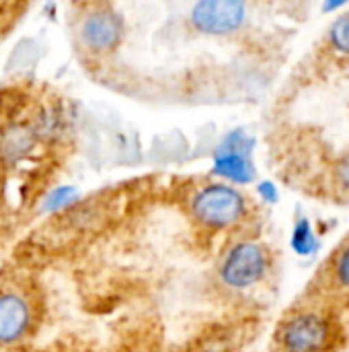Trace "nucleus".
I'll use <instances>...</instances> for the list:
<instances>
[{"mask_svg": "<svg viewBox=\"0 0 349 352\" xmlns=\"http://www.w3.org/2000/svg\"><path fill=\"white\" fill-rule=\"evenodd\" d=\"M337 328L329 314L300 309L288 314L276 334L280 352H333Z\"/></svg>", "mask_w": 349, "mask_h": 352, "instance_id": "nucleus-1", "label": "nucleus"}, {"mask_svg": "<svg viewBox=\"0 0 349 352\" xmlns=\"http://www.w3.org/2000/svg\"><path fill=\"white\" fill-rule=\"evenodd\" d=\"M193 217L208 229L237 227L249 212L247 198L228 184H210L202 188L191 202Z\"/></svg>", "mask_w": 349, "mask_h": 352, "instance_id": "nucleus-2", "label": "nucleus"}, {"mask_svg": "<svg viewBox=\"0 0 349 352\" xmlns=\"http://www.w3.org/2000/svg\"><path fill=\"white\" fill-rule=\"evenodd\" d=\"M269 270V254L257 241H239L232 245L222 264L220 280L234 291H247L259 285Z\"/></svg>", "mask_w": 349, "mask_h": 352, "instance_id": "nucleus-3", "label": "nucleus"}, {"mask_svg": "<svg viewBox=\"0 0 349 352\" xmlns=\"http://www.w3.org/2000/svg\"><path fill=\"white\" fill-rule=\"evenodd\" d=\"M255 140L243 132L234 130L224 136L214 153V173L230 184H249L255 179V167L251 161Z\"/></svg>", "mask_w": 349, "mask_h": 352, "instance_id": "nucleus-4", "label": "nucleus"}, {"mask_svg": "<svg viewBox=\"0 0 349 352\" xmlns=\"http://www.w3.org/2000/svg\"><path fill=\"white\" fill-rule=\"evenodd\" d=\"M247 21V4L239 0H204L191 10V23L206 35H228Z\"/></svg>", "mask_w": 349, "mask_h": 352, "instance_id": "nucleus-5", "label": "nucleus"}, {"mask_svg": "<svg viewBox=\"0 0 349 352\" xmlns=\"http://www.w3.org/2000/svg\"><path fill=\"white\" fill-rule=\"evenodd\" d=\"M31 305L19 293H0V344L19 342L31 328Z\"/></svg>", "mask_w": 349, "mask_h": 352, "instance_id": "nucleus-6", "label": "nucleus"}, {"mask_svg": "<svg viewBox=\"0 0 349 352\" xmlns=\"http://www.w3.org/2000/svg\"><path fill=\"white\" fill-rule=\"evenodd\" d=\"M82 43L93 52H107L119 43L121 37V21L111 10L91 12L80 27Z\"/></svg>", "mask_w": 349, "mask_h": 352, "instance_id": "nucleus-7", "label": "nucleus"}, {"mask_svg": "<svg viewBox=\"0 0 349 352\" xmlns=\"http://www.w3.org/2000/svg\"><path fill=\"white\" fill-rule=\"evenodd\" d=\"M290 245H292L294 254H298L302 258H309V256L317 254L319 239H317V233H315V229H313V225H311L309 219H298L296 221L294 231H292Z\"/></svg>", "mask_w": 349, "mask_h": 352, "instance_id": "nucleus-8", "label": "nucleus"}, {"mask_svg": "<svg viewBox=\"0 0 349 352\" xmlns=\"http://www.w3.org/2000/svg\"><path fill=\"white\" fill-rule=\"evenodd\" d=\"M329 278L341 293L349 295V239L333 254L329 262Z\"/></svg>", "mask_w": 349, "mask_h": 352, "instance_id": "nucleus-9", "label": "nucleus"}, {"mask_svg": "<svg viewBox=\"0 0 349 352\" xmlns=\"http://www.w3.org/2000/svg\"><path fill=\"white\" fill-rule=\"evenodd\" d=\"M327 45L337 56L349 58V10L333 21L327 31Z\"/></svg>", "mask_w": 349, "mask_h": 352, "instance_id": "nucleus-10", "label": "nucleus"}, {"mask_svg": "<svg viewBox=\"0 0 349 352\" xmlns=\"http://www.w3.org/2000/svg\"><path fill=\"white\" fill-rule=\"evenodd\" d=\"M331 179H333L337 194L349 200V148L344 155H339V159L335 161L333 171H331Z\"/></svg>", "mask_w": 349, "mask_h": 352, "instance_id": "nucleus-11", "label": "nucleus"}, {"mask_svg": "<svg viewBox=\"0 0 349 352\" xmlns=\"http://www.w3.org/2000/svg\"><path fill=\"white\" fill-rule=\"evenodd\" d=\"M31 146V136L27 130L23 128H14V130H8L6 134V140H4V151L8 155H23L25 151H29Z\"/></svg>", "mask_w": 349, "mask_h": 352, "instance_id": "nucleus-12", "label": "nucleus"}, {"mask_svg": "<svg viewBox=\"0 0 349 352\" xmlns=\"http://www.w3.org/2000/svg\"><path fill=\"white\" fill-rule=\"evenodd\" d=\"M257 194H259L265 202H269V204L278 202V188L274 186V182H259Z\"/></svg>", "mask_w": 349, "mask_h": 352, "instance_id": "nucleus-13", "label": "nucleus"}, {"mask_svg": "<svg viewBox=\"0 0 349 352\" xmlns=\"http://www.w3.org/2000/svg\"><path fill=\"white\" fill-rule=\"evenodd\" d=\"M348 2L346 0H329V2H323L321 4V10L323 12H335V10H339V8H344Z\"/></svg>", "mask_w": 349, "mask_h": 352, "instance_id": "nucleus-14", "label": "nucleus"}]
</instances>
